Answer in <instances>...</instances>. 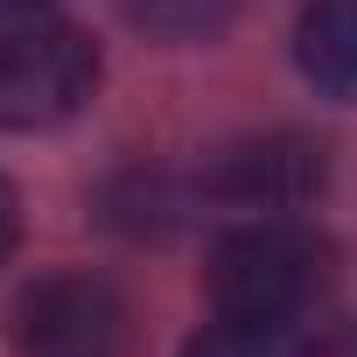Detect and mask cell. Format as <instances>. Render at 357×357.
<instances>
[{"mask_svg": "<svg viewBox=\"0 0 357 357\" xmlns=\"http://www.w3.org/2000/svg\"><path fill=\"white\" fill-rule=\"evenodd\" d=\"M336 280V245L301 225V218H252V225H231L211 259H204V287H211V308L218 315H259V322H308L322 308Z\"/></svg>", "mask_w": 357, "mask_h": 357, "instance_id": "obj_1", "label": "cell"}, {"mask_svg": "<svg viewBox=\"0 0 357 357\" xmlns=\"http://www.w3.org/2000/svg\"><path fill=\"white\" fill-rule=\"evenodd\" d=\"M98 91V50L77 22L43 8H0V133H43L84 112Z\"/></svg>", "mask_w": 357, "mask_h": 357, "instance_id": "obj_2", "label": "cell"}, {"mask_svg": "<svg viewBox=\"0 0 357 357\" xmlns=\"http://www.w3.org/2000/svg\"><path fill=\"white\" fill-rule=\"evenodd\" d=\"M8 329L15 357H133V308L105 273H43Z\"/></svg>", "mask_w": 357, "mask_h": 357, "instance_id": "obj_3", "label": "cell"}, {"mask_svg": "<svg viewBox=\"0 0 357 357\" xmlns=\"http://www.w3.org/2000/svg\"><path fill=\"white\" fill-rule=\"evenodd\" d=\"M322 147L301 140V133H259V140H231L211 175H204V190L238 204V211H301L315 190H322Z\"/></svg>", "mask_w": 357, "mask_h": 357, "instance_id": "obj_4", "label": "cell"}, {"mask_svg": "<svg viewBox=\"0 0 357 357\" xmlns=\"http://www.w3.org/2000/svg\"><path fill=\"white\" fill-rule=\"evenodd\" d=\"M294 63L322 98L357 105V0H315L294 29Z\"/></svg>", "mask_w": 357, "mask_h": 357, "instance_id": "obj_5", "label": "cell"}, {"mask_svg": "<svg viewBox=\"0 0 357 357\" xmlns=\"http://www.w3.org/2000/svg\"><path fill=\"white\" fill-rule=\"evenodd\" d=\"M183 357H322L308 322H259V315H218L204 322Z\"/></svg>", "mask_w": 357, "mask_h": 357, "instance_id": "obj_6", "label": "cell"}, {"mask_svg": "<svg viewBox=\"0 0 357 357\" xmlns=\"http://www.w3.org/2000/svg\"><path fill=\"white\" fill-rule=\"evenodd\" d=\"M126 15L161 43H211L231 29L238 0H126Z\"/></svg>", "mask_w": 357, "mask_h": 357, "instance_id": "obj_7", "label": "cell"}, {"mask_svg": "<svg viewBox=\"0 0 357 357\" xmlns=\"http://www.w3.org/2000/svg\"><path fill=\"white\" fill-rule=\"evenodd\" d=\"M175 218H183V197H175L168 175H126V183H112V197H105V225H119L133 238H161Z\"/></svg>", "mask_w": 357, "mask_h": 357, "instance_id": "obj_8", "label": "cell"}, {"mask_svg": "<svg viewBox=\"0 0 357 357\" xmlns=\"http://www.w3.org/2000/svg\"><path fill=\"white\" fill-rule=\"evenodd\" d=\"M22 245V197L0 183V266H8V252Z\"/></svg>", "mask_w": 357, "mask_h": 357, "instance_id": "obj_9", "label": "cell"}, {"mask_svg": "<svg viewBox=\"0 0 357 357\" xmlns=\"http://www.w3.org/2000/svg\"><path fill=\"white\" fill-rule=\"evenodd\" d=\"M0 8H43V0H0Z\"/></svg>", "mask_w": 357, "mask_h": 357, "instance_id": "obj_10", "label": "cell"}]
</instances>
